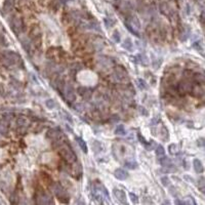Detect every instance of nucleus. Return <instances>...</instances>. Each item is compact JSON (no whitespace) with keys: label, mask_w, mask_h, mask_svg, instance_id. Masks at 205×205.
Masks as SVG:
<instances>
[{"label":"nucleus","mask_w":205,"mask_h":205,"mask_svg":"<svg viewBox=\"0 0 205 205\" xmlns=\"http://www.w3.org/2000/svg\"><path fill=\"white\" fill-rule=\"evenodd\" d=\"M58 149H59L60 155L65 159L66 162H68V163H74L77 160L76 155H75L74 152L72 151L71 148L65 146V145H61Z\"/></svg>","instance_id":"obj_1"},{"label":"nucleus","mask_w":205,"mask_h":205,"mask_svg":"<svg viewBox=\"0 0 205 205\" xmlns=\"http://www.w3.org/2000/svg\"><path fill=\"white\" fill-rule=\"evenodd\" d=\"M19 61H20V56L13 51H5L1 56V62L4 66L10 67L15 65Z\"/></svg>","instance_id":"obj_2"},{"label":"nucleus","mask_w":205,"mask_h":205,"mask_svg":"<svg viewBox=\"0 0 205 205\" xmlns=\"http://www.w3.org/2000/svg\"><path fill=\"white\" fill-rule=\"evenodd\" d=\"M51 189H52V191H54V193L56 194V197L59 198L62 202H64V203L69 202L67 190L65 189L60 183H54V184H51Z\"/></svg>","instance_id":"obj_3"},{"label":"nucleus","mask_w":205,"mask_h":205,"mask_svg":"<svg viewBox=\"0 0 205 205\" xmlns=\"http://www.w3.org/2000/svg\"><path fill=\"white\" fill-rule=\"evenodd\" d=\"M125 26L126 28L129 30V32H131L134 36H136V37L140 36L138 30L141 29V22L138 20V19L136 17H130L125 22Z\"/></svg>","instance_id":"obj_4"},{"label":"nucleus","mask_w":205,"mask_h":205,"mask_svg":"<svg viewBox=\"0 0 205 205\" xmlns=\"http://www.w3.org/2000/svg\"><path fill=\"white\" fill-rule=\"evenodd\" d=\"M9 25L10 28L13 30V32L15 35H20V33L23 32L24 30V23L23 20L20 18V17H13L9 20Z\"/></svg>","instance_id":"obj_5"},{"label":"nucleus","mask_w":205,"mask_h":205,"mask_svg":"<svg viewBox=\"0 0 205 205\" xmlns=\"http://www.w3.org/2000/svg\"><path fill=\"white\" fill-rule=\"evenodd\" d=\"M62 93H63V97H64L65 101L68 102H73L76 100V95H75V90L74 88L71 86L70 84L66 83L64 84L63 88H62Z\"/></svg>","instance_id":"obj_6"},{"label":"nucleus","mask_w":205,"mask_h":205,"mask_svg":"<svg viewBox=\"0 0 205 205\" xmlns=\"http://www.w3.org/2000/svg\"><path fill=\"white\" fill-rule=\"evenodd\" d=\"M36 199H37V201H36L37 204H54L52 197L49 194H47V193L42 192L41 194H39L37 196Z\"/></svg>","instance_id":"obj_7"},{"label":"nucleus","mask_w":205,"mask_h":205,"mask_svg":"<svg viewBox=\"0 0 205 205\" xmlns=\"http://www.w3.org/2000/svg\"><path fill=\"white\" fill-rule=\"evenodd\" d=\"M191 88H192V83L187 79L181 81L177 85V89L181 93H188L191 91Z\"/></svg>","instance_id":"obj_8"},{"label":"nucleus","mask_w":205,"mask_h":205,"mask_svg":"<svg viewBox=\"0 0 205 205\" xmlns=\"http://www.w3.org/2000/svg\"><path fill=\"white\" fill-rule=\"evenodd\" d=\"M113 195L115 196V198L121 203V204H127V201H126V194L124 191L119 190V189H114L113 190Z\"/></svg>","instance_id":"obj_9"},{"label":"nucleus","mask_w":205,"mask_h":205,"mask_svg":"<svg viewBox=\"0 0 205 205\" xmlns=\"http://www.w3.org/2000/svg\"><path fill=\"white\" fill-rule=\"evenodd\" d=\"M20 44H22V47L25 49V51H27L28 54H30L31 50H32V41H31V39L29 38V37L24 36V37L20 38Z\"/></svg>","instance_id":"obj_10"},{"label":"nucleus","mask_w":205,"mask_h":205,"mask_svg":"<svg viewBox=\"0 0 205 205\" xmlns=\"http://www.w3.org/2000/svg\"><path fill=\"white\" fill-rule=\"evenodd\" d=\"M73 164V166H72V174H73V177H76V179H79L80 177H81L82 174V166L81 164H80V162H76L75 161Z\"/></svg>","instance_id":"obj_11"},{"label":"nucleus","mask_w":205,"mask_h":205,"mask_svg":"<svg viewBox=\"0 0 205 205\" xmlns=\"http://www.w3.org/2000/svg\"><path fill=\"white\" fill-rule=\"evenodd\" d=\"M61 136H62V132L59 128H50V129H48L47 133H46V138H50V140H54V141L56 140V138H59Z\"/></svg>","instance_id":"obj_12"},{"label":"nucleus","mask_w":205,"mask_h":205,"mask_svg":"<svg viewBox=\"0 0 205 205\" xmlns=\"http://www.w3.org/2000/svg\"><path fill=\"white\" fill-rule=\"evenodd\" d=\"M114 177L119 181H124V179H128V172L122 168H117L114 172Z\"/></svg>","instance_id":"obj_13"},{"label":"nucleus","mask_w":205,"mask_h":205,"mask_svg":"<svg viewBox=\"0 0 205 205\" xmlns=\"http://www.w3.org/2000/svg\"><path fill=\"white\" fill-rule=\"evenodd\" d=\"M191 92H192V95H194L195 97H198V99H199V97H202L203 95H204V89H203V87L200 86L199 84L192 86Z\"/></svg>","instance_id":"obj_14"},{"label":"nucleus","mask_w":205,"mask_h":205,"mask_svg":"<svg viewBox=\"0 0 205 205\" xmlns=\"http://www.w3.org/2000/svg\"><path fill=\"white\" fill-rule=\"evenodd\" d=\"M78 91H79L80 95H81L84 100L86 101L90 100V97H91V95H92L90 89H88L86 87H79V88H78Z\"/></svg>","instance_id":"obj_15"},{"label":"nucleus","mask_w":205,"mask_h":205,"mask_svg":"<svg viewBox=\"0 0 205 205\" xmlns=\"http://www.w3.org/2000/svg\"><path fill=\"white\" fill-rule=\"evenodd\" d=\"M191 35V29L188 26H184L183 30L181 31V35H179V39L182 41H187L188 38Z\"/></svg>","instance_id":"obj_16"},{"label":"nucleus","mask_w":205,"mask_h":205,"mask_svg":"<svg viewBox=\"0 0 205 205\" xmlns=\"http://www.w3.org/2000/svg\"><path fill=\"white\" fill-rule=\"evenodd\" d=\"M15 123H17L19 129H20V130H25L26 127L28 126V120L24 117H18V119L15 120Z\"/></svg>","instance_id":"obj_17"},{"label":"nucleus","mask_w":205,"mask_h":205,"mask_svg":"<svg viewBox=\"0 0 205 205\" xmlns=\"http://www.w3.org/2000/svg\"><path fill=\"white\" fill-rule=\"evenodd\" d=\"M159 163H160V165H161L162 167H168V166H171L172 165V161L171 159L169 158V157L167 156H160V158H159Z\"/></svg>","instance_id":"obj_18"},{"label":"nucleus","mask_w":205,"mask_h":205,"mask_svg":"<svg viewBox=\"0 0 205 205\" xmlns=\"http://www.w3.org/2000/svg\"><path fill=\"white\" fill-rule=\"evenodd\" d=\"M193 166H194L195 171L197 172V173H202L203 170H204V168H203L202 162L200 161L199 159H197V158L193 160Z\"/></svg>","instance_id":"obj_19"},{"label":"nucleus","mask_w":205,"mask_h":205,"mask_svg":"<svg viewBox=\"0 0 205 205\" xmlns=\"http://www.w3.org/2000/svg\"><path fill=\"white\" fill-rule=\"evenodd\" d=\"M75 140H76L77 144H78V145H79L80 149H81L82 151H83L85 154H86L87 152H88V148H87V145H86V143H85V142L83 141V138H79V136H75Z\"/></svg>","instance_id":"obj_20"},{"label":"nucleus","mask_w":205,"mask_h":205,"mask_svg":"<svg viewBox=\"0 0 205 205\" xmlns=\"http://www.w3.org/2000/svg\"><path fill=\"white\" fill-rule=\"evenodd\" d=\"M168 152L170 155H173V156H177L179 154V149L177 147V144H170L168 146Z\"/></svg>","instance_id":"obj_21"},{"label":"nucleus","mask_w":205,"mask_h":205,"mask_svg":"<svg viewBox=\"0 0 205 205\" xmlns=\"http://www.w3.org/2000/svg\"><path fill=\"white\" fill-rule=\"evenodd\" d=\"M160 11L165 15H170V13H171V8L169 7L167 3L163 2L160 4Z\"/></svg>","instance_id":"obj_22"},{"label":"nucleus","mask_w":205,"mask_h":205,"mask_svg":"<svg viewBox=\"0 0 205 205\" xmlns=\"http://www.w3.org/2000/svg\"><path fill=\"white\" fill-rule=\"evenodd\" d=\"M132 46H133V44H132V41H131L130 38H126L125 40L122 42V47L128 51L132 50Z\"/></svg>","instance_id":"obj_23"},{"label":"nucleus","mask_w":205,"mask_h":205,"mask_svg":"<svg viewBox=\"0 0 205 205\" xmlns=\"http://www.w3.org/2000/svg\"><path fill=\"white\" fill-rule=\"evenodd\" d=\"M7 131H8V128H7V122H5V121H0V134L1 136H6L7 134Z\"/></svg>","instance_id":"obj_24"},{"label":"nucleus","mask_w":205,"mask_h":205,"mask_svg":"<svg viewBox=\"0 0 205 205\" xmlns=\"http://www.w3.org/2000/svg\"><path fill=\"white\" fill-rule=\"evenodd\" d=\"M194 79L195 81H197L200 84H204L205 82V76L203 73H196L194 74Z\"/></svg>","instance_id":"obj_25"},{"label":"nucleus","mask_w":205,"mask_h":205,"mask_svg":"<svg viewBox=\"0 0 205 205\" xmlns=\"http://www.w3.org/2000/svg\"><path fill=\"white\" fill-rule=\"evenodd\" d=\"M136 58H138L136 59V62L138 63H140V64H143V65H147L148 64V62H149V59L147 58L145 54H138V56H136Z\"/></svg>","instance_id":"obj_26"},{"label":"nucleus","mask_w":205,"mask_h":205,"mask_svg":"<svg viewBox=\"0 0 205 205\" xmlns=\"http://www.w3.org/2000/svg\"><path fill=\"white\" fill-rule=\"evenodd\" d=\"M198 189L200 190V192L201 193H204L205 192V183H204V177H200L199 179H198Z\"/></svg>","instance_id":"obj_27"},{"label":"nucleus","mask_w":205,"mask_h":205,"mask_svg":"<svg viewBox=\"0 0 205 205\" xmlns=\"http://www.w3.org/2000/svg\"><path fill=\"white\" fill-rule=\"evenodd\" d=\"M115 133L116 134H118V136H124V134L126 133V130H125V128H124V126L121 125V124H119V125L116 126Z\"/></svg>","instance_id":"obj_28"},{"label":"nucleus","mask_w":205,"mask_h":205,"mask_svg":"<svg viewBox=\"0 0 205 205\" xmlns=\"http://www.w3.org/2000/svg\"><path fill=\"white\" fill-rule=\"evenodd\" d=\"M13 6V0H5L4 5H3V9L4 11H9Z\"/></svg>","instance_id":"obj_29"},{"label":"nucleus","mask_w":205,"mask_h":205,"mask_svg":"<svg viewBox=\"0 0 205 205\" xmlns=\"http://www.w3.org/2000/svg\"><path fill=\"white\" fill-rule=\"evenodd\" d=\"M92 148H93V151H95V153H100V152H102V144L97 141H93V143H92Z\"/></svg>","instance_id":"obj_30"},{"label":"nucleus","mask_w":205,"mask_h":205,"mask_svg":"<svg viewBox=\"0 0 205 205\" xmlns=\"http://www.w3.org/2000/svg\"><path fill=\"white\" fill-rule=\"evenodd\" d=\"M13 113L6 112V113H3V114H2V120L5 121V122L9 123L10 121L13 120Z\"/></svg>","instance_id":"obj_31"},{"label":"nucleus","mask_w":205,"mask_h":205,"mask_svg":"<svg viewBox=\"0 0 205 205\" xmlns=\"http://www.w3.org/2000/svg\"><path fill=\"white\" fill-rule=\"evenodd\" d=\"M124 166L128 169H136L138 168V163L136 161H126L124 163Z\"/></svg>","instance_id":"obj_32"},{"label":"nucleus","mask_w":205,"mask_h":205,"mask_svg":"<svg viewBox=\"0 0 205 205\" xmlns=\"http://www.w3.org/2000/svg\"><path fill=\"white\" fill-rule=\"evenodd\" d=\"M104 22H105V25H106L107 28H112L113 26L115 25V23H116V20H113L112 18H105Z\"/></svg>","instance_id":"obj_33"},{"label":"nucleus","mask_w":205,"mask_h":205,"mask_svg":"<svg viewBox=\"0 0 205 205\" xmlns=\"http://www.w3.org/2000/svg\"><path fill=\"white\" fill-rule=\"evenodd\" d=\"M156 143L154 141H148L147 142V144L145 145V148H146V150H148V151H151V150H154V149L156 148Z\"/></svg>","instance_id":"obj_34"},{"label":"nucleus","mask_w":205,"mask_h":205,"mask_svg":"<svg viewBox=\"0 0 205 205\" xmlns=\"http://www.w3.org/2000/svg\"><path fill=\"white\" fill-rule=\"evenodd\" d=\"M155 153H156V155L158 157L160 156H163L164 154H165V149L163 148L162 146H156V148H155Z\"/></svg>","instance_id":"obj_35"},{"label":"nucleus","mask_w":205,"mask_h":205,"mask_svg":"<svg viewBox=\"0 0 205 205\" xmlns=\"http://www.w3.org/2000/svg\"><path fill=\"white\" fill-rule=\"evenodd\" d=\"M112 39L114 40V42H116V43H119L121 41V35L120 33H119V31H114V33H113L112 35Z\"/></svg>","instance_id":"obj_36"},{"label":"nucleus","mask_w":205,"mask_h":205,"mask_svg":"<svg viewBox=\"0 0 205 205\" xmlns=\"http://www.w3.org/2000/svg\"><path fill=\"white\" fill-rule=\"evenodd\" d=\"M45 105L48 109H54V108L56 107V101L52 100V99H49V100H47L45 102Z\"/></svg>","instance_id":"obj_37"},{"label":"nucleus","mask_w":205,"mask_h":205,"mask_svg":"<svg viewBox=\"0 0 205 205\" xmlns=\"http://www.w3.org/2000/svg\"><path fill=\"white\" fill-rule=\"evenodd\" d=\"M184 205H189V204H192V205H196V201L194 200V198L192 196H188L186 198V200L184 201Z\"/></svg>","instance_id":"obj_38"},{"label":"nucleus","mask_w":205,"mask_h":205,"mask_svg":"<svg viewBox=\"0 0 205 205\" xmlns=\"http://www.w3.org/2000/svg\"><path fill=\"white\" fill-rule=\"evenodd\" d=\"M160 181H161V184H163L164 187H168L169 184H170V179H169L168 177H162Z\"/></svg>","instance_id":"obj_39"},{"label":"nucleus","mask_w":205,"mask_h":205,"mask_svg":"<svg viewBox=\"0 0 205 205\" xmlns=\"http://www.w3.org/2000/svg\"><path fill=\"white\" fill-rule=\"evenodd\" d=\"M193 47H195V48L197 49V51H199V52L202 54V56L204 54H203V47L200 45V42H198V41H197V42L193 43Z\"/></svg>","instance_id":"obj_40"},{"label":"nucleus","mask_w":205,"mask_h":205,"mask_svg":"<svg viewBox=\"0 0 205 205\" xmlns=\"http://www.w3.org/2000/svg\"><path fill=\"white\" fill-rule=\"evenodd\" d=\"M129 198H130L131 202L133 203V204H136V203H138V197L136 196L134 193H129Z\"/></svg>","instance_id":"obj_41"},{"label":"nucleus","mask_w":205,"mask_h":205,"mask_svg":"<svg viewBox=\"0 0 205 205\" xmlns=\"http://www.w3.org/2000/svg\"><path fill=\"white\" fill-rule=\"evenodd\" d=\"M88 28L93 29V30H97V31H99V32H101L100 26H99V24H97V22H93V23H89V27H88Z\"/></svg>","instance_id":"obj_42"},{"label":"nucleus","mask_w":205,"mask_h":205,"mask_svg":"<svg viewBox=\"0 0 205 205\" xmlns=\"http://www.w3.org/2000/svg\"><path fill=\"white\" fill-rule=\"evenodd\" d=\"M138 85L141 89H146L147 88V83L143 79H138Z\"/></svg>","instance_id":"obj_43"},{"label":"nucleus","mask_w":205,"mask_h":205,"mask_svg":"<svg viewBox=\"0 0 205 205\" xmlns=\"http://www.w3.org/2000/svg\"><path fill=\"white\" fill-rule=\"evenodd\" d=\"M74 110L78 111V112H82L84 110V106L82 104H76V105H74Z\"/></svg>","instance_id":"obj_44"},{"label":"nucleus","mask_w":205,"mask_h":205,"mask_svg":"<svg viewBox=\"0 0 205 205\" xmlns=\"http://www.w3.org/2000/svg\"><path fill=\"white\" fill-rule=\"evenodd\" d=\"M63 114H64V118L66 119V120H68L69 122H73V119H72V117H71V115H70L69 113L68 112H66V111H63Z\"/></svg>","instance_id":"obj_45"},{"label":"nucleus","mask_w":205,"mask_h":205,"mask_svg":"<svg viewBox=\"0 0 205 205\" xmlns=\"http://www.w3.org/2000/svg\"><path fill=\"white\" fill-rule=\"evenodd\" d=\"M138 111H140V113H141L142 115H144V116H148L149 115V112H148V110H147L146 108L140 107L138 108Z\"/></svg>","instance_id":"obj_46"},{"label":"nucleus","mask_w":205,"mask_h":205,"mask_svg":"<svg viewBox=\"0 0 205 205\" xmlns=\"http://www.w3.org/2000/svg\"><path fill=\"white\" fill-rule=\"evenodd\" d=\"M0 45L2 46L7 45V41H6V39L4 38V36H3L2 34H0Z\"/></svg>","instance_id":"obj_47"},{"label":"nucleus","mask_w":205,"mask_h":205,"mask_svg":"<svg viewBox=\"0 0 205 205\" xmlns=\"http://www.w3.org/2000/svg\"><path fill=\"white\" fill-rule=\"evenodd\" d=\"M119 120H120V118L118 117L117 115H113V116H111V119L109 121H110L111 123H117V122H119Z\"/></svg>","instance_id":"obj_48"},{"label":"nucleus","mask_w":205,"mask_h":205,"mask_svg":"<svg viewBox=\"0 0 205 205\" xmlns=\"http://www.w3.org/2000/svg\"><path fill=\"white\" fill-rule=\"evenodd\" d=\"M138 141H140L142 144H143V146H145V145L147 144V142H148V141H146V140L144 138V136H142V134H140V133L138 134Z\"/></svg>","instance_id":"obj_49"},{"label":"nucleus","mask_w":205,"mask_h":205,"mask_svg":"<svg viewBox=\"0 0 205 205\" xmlns=\"http://www.w3.org/2000/svg\"><path fill=\"white\" fill-rule=\"evenodd\" d=\"M197 146L198 147H201V148H203L204 147V138H199L197 141Z\"/></svg>","instance_id":"obj_50"},{"label":"nucleus","mask_w":205,"mask_h":205,"mask_svg":"<svg viewBox=\"0 0 205 205\" xmlns=\"http://www.w3.org/2000/svg\"><path fill=\"white\" fill-rule=\"evenodd\" d=\"M184 179H187V181H188L189 183H192V184H194V183H195L194 179H193L192 177H190V175H187V174H186V175H184Z\"/></svg>","instance_id":"obj_51"},{"label":"nucleus","mask_w":205,"mask_h":205,"mask_svg":"<svg viewBox=\"0 0 205 205\" xmlns=\"http://www.w3.org/2000/svg\"><path fill=\"white\" fill-rule=\"evenodd\" d=\"M4 95H5L4 86H3V85L0 83V95H1V97H4Z\"/></svg>","instance_id":"obj_52"},{"label":"nucleus","mask_w":205,"mask_h":205,"mask_svg":"<svg viewBox=\"0 0 205 205\" xmlns=\"http://www.w3.org/2000/svg\"><path fill=\"white\" fill-rule=\"evenodd\" d=\"M200 23L202 24V26L204 25V13H201V15H200Z\"/></svg>","instance_id":"obj_53"},{"label":"nucleus","mask_w":205,"mask_h":205,"mask_svg":"<svg viewBox=\"0 0 205 205\" xmlns=\"http://www.w3.org/2000/svg\"><path fill=\"white\" fill-rule=\"evenodd\" d=\"M175 204H181V205H182V204H184V201H182V200H179V199H177H177H175Z\"/></svg>","instance_id":"obj_54"},{"label":"nucleus","mask_w":205,"mask_h":205,"mask_svg":"<svg viewBox=\"0 0 205 205\" xmlns=\"http://www.w3.org/2000/svg\"><path fill=\"white\" fill-rule=\"evenodd\" d=\"M170 193H171V194H175V188L170 187Z\"/></svg>","instance_id":"obj_55"},{"label":"nucleus","mask_w":205,"mask_h":205,"mask_svg":"<svg viewBox=\"0 0 205 205\" xmlns=\"http://www.w3.org/2000/svg\"><path fill=\"white\" fill-rule=\"evenodd\" d=\"M163 204H170V202H169L168 200H165V201L163 202Z\"/></svg>","instance_id":"obj_56"},{"label":"nucleus","mask_w":205,"mask_h":205,"mask_svg":"<svg viewBox=\"0 0 205 205\" xmlns=\"http://www.w3.org/2000/svg\"><path fill=\"white\" fill-rule=\"evenodd\" d=\"M66 128H67V129H68V130L70 131V132H72V129H71V128H70V127H69V126H68V125H66Z\"/></svg>","instance_id":"obj_57"}]
</instances>
